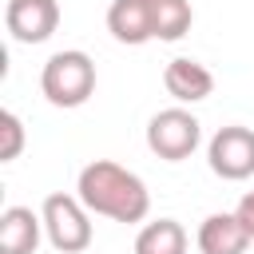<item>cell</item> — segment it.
<instances>
[{
    "instance_id": "1",
    "label": "cell",
    "mask_w": 254,
    "mask_h": 254,
    "mask_svg": "<svg viewBox=\"0 0 254 254\" xmlns=\"http://www.w3.org/2000/svg\"><path fill=\"white\" fill-rule=\"evenodd\" d=\"M75 194L91 214H103L111 222H143L151 214L147 183L135 171H127V167H119L111 159L87 163L79 171V179H75Z\"/></svg>"
},
{
    "instance_id": "2",
    "label": "cell",
    "mask_w": 254,
    "mask_h": 254,
    "mask_svg": "<svg viewBox=\"0 0 254 254\" xmlns=\"http://www.w3.org/2000/svg\"><path fill=\"white\" fill-rule=\"evenodd\" d=\"M40 91L52 107H83L95 91V64L87 52H56L40 71Z\"/></svg>"
},
{
    "instance_id": "3",
    "label": "cell",
    "mask_w": 254,
    "mask_h": 254,
    "mask_svg": "<svg viewBox=\"0 0 254 254\" xmlns=\"http://www.w3.org/2000/svg\"><path fill=\"white\" fill-rule=\"evenodd\" d=\"M40 214H44V234L60 254H79L91 246V210L79 202V194L56 190L44 198Z\"/></svg>"
},
{
    "instance_id": "4",
    "label": "cell",
    "mask_w": 254,
    "mask_h": 254,
    "mask_svg": "<svg viewBox=\"0 0 254 254\" xmlns=\"http://www.w3.org/2000/svg\"><path fill=\"white\" fill-rule=\"evenodd\" d=\"M198 139H202V123L187 107H167V111L151 115V123H147V147H151V155H159L167 163L190 159Z\"/></svg>"
},
{
    "instance_id": "5",
    "label": "cell",
    "mask_w": 254,
    "mask_h": 254,
    "mask_svg": "<svg viewBox=\"0 0 254 254\" xmlns=\"http://www.w3.org/2000/svg\"><path fill=\"white\" fill-rule=\"evenodd\" d=\"M206 163L218 179L226 183H242L254 175V131L242 127V123H230V127H218L206 143Z\"/></svg>"
},
{
    "instance_id": "6",
    "label": "cell",
    "mask_w": 254,
    "mask_h": 254,
    "mask_svg": "<svg viewBox=\"0 0 254 254\" xmlns=\"http://www.w3.org/2000/svg\"><path fill=\"white\" fill-rule=\"evenodd\" d=\"M4 28L16 44H44L60 28V0H8Z\"/></svg>"
},
{
    "instance_id": "7",
    "label": "cell",
    "mask_w": 254,
    "mask_h": 254,
    "mask_svg": "<svg viewBox=\"0 0 254 254\" xmlns=\"http://www.w3.org/2000/svg\"><path fill=\"white\" fill-rule=\"evenodd\" d=\"M250 230L242 226V218L230 210V214H206L198 222V234H194V246L198 254H246L250 246Z\"/></svg>"
},
{
    "instance_id": "8",
    "label": "cell",
    "mask_w": 254,
    "mask_h": 254,
    "mask_svg": "<svg viewBox=\"0 0 254 254\" xmlns=\"http://www.w3.org/2000/svg\"><path fill=\"white\" fill-rule=\"evenodd\" d=\"M163 87L167 95H175L179 103H202L210 91H214V75L206 64L190 60V56H179L163 67Z\"/></svg>"
},
{
    "instance_id": "9",
    "label": "cell",
    "mask_w": 254,
    "mask_h": 254,
    "mask_svg": "<svg viewBox=\"0 0 254 254\" xmlns=\"http://www.w3.org/2000/svg\"><path fill=\"white\" fill-rule=\"evenodd\" d=\"M107 32L119 44H131V48L155 40L151 0H111V8H107Z\"/></svg>"
},
{
    "instance_id": "10",
    "label": "cell",
    "mask_w": 254,
    "mask_h": 254,
    "mask_svg": "<svg viewBox=\"0 0 254 254\" xmlns=\"http://www.w3.org/2000/svg\"><path fill=\"white\" fill-rule=\"evenodd\" d=\"M44 234V214H32L28 206H8L0 214V254H36Z\"/></svg>"
},
{
    "instance_id": "11",
    "label": "cell",
    "mask_w": 254,
    "mask_h": 254,
    "mask_svg": "<svg viewBox=\"0 0 254 254\" xmlns=\"http://www.w3.org/2000/svg\"><path fill=\"white\" fill-rule=\"evenodd\" d=\"M187 242L179 218H155L135 234V254H187Z\"/></svg>"
},
{
    "instance_id": "12",
    "label": "cell",
    "mask_w": 254,
    "mask_h": 254,
    "mask_svg": "<svg viewBox=\"0 0 254 254\" xmlns=\"http://www.w3.org/2000/svg\"><path fill=\"white\" fill-rule=\"evenodd\" d=\"M151 20H155V40H183L194 24L190 0H151Z\"/></svg>"
},
{
    "instance_id": "13",
    "label": "cell",
    "mask_w": 254,
    "mask_h": 254,
    "mask_svg": "<svg viewBox=\"0 0 254 254\" xmlns=\"http://www.w3.org/2000/svg\"><path fill=\"white\" fill-rule=\"evenodd\" d=\"M24 151V123L16 111H0V163L20 159Z\"/></svg>"
},
{
    "instance_id": "14",
    "label": "cell",
    "mask_w": 254,
    "mask_h": 254,
    "mask_svg": "<svg viewBox=\"0 0 254 254\" xmlns=\"http://www.w3.org/2000/svg\"><path fill=\"white\" fill-rule=\"evenodd\" d=\"M234 214L242 218V226H246V230H250V238H254V190L238 198V206H234Z\"/></svg>"
}]
</instances>
